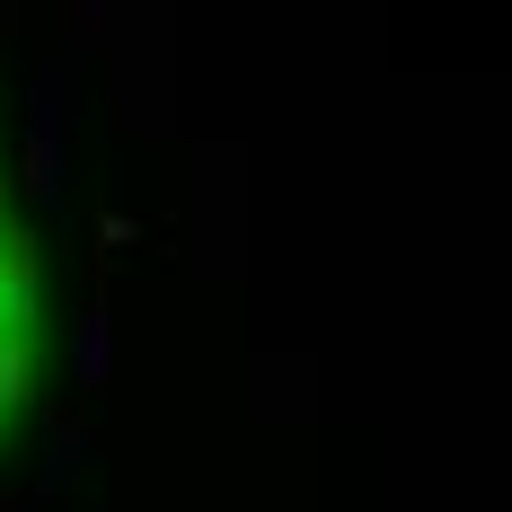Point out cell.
Instances as JSON below:
<instances>
[{
  "mask_svg": "<svg viewBox=\"0 0 512 512\" xmlns=\"http://www.w3.org/2000/svg\"><path fill=\"white\" fill-rule=\"evenodd\" d=\"M0 512H18V495H0Z\"/></svg>",
  "mask_w": 512,
  "mask_h": 512,
  "instance_id": "cell-5",
  "label": "cell"
},
{
  "mask_svg": "<svg viewBox=\"0 0 512 512\" xmlns=\"http://www.w3.org/2000/svg\"><path fill=\"white\" fill-rule=\"evenodd\" d=\"M27 398H36V345L0 336V407H27Z\"/></svg>",
  "mask_w": 512,
  "mask_h": 512,
  "instance_id": "cell-2",
  "label": "cell"
},
{
  "mask_svg": "<svg viewBox=\"0 0 512 512\" xmlns=\"http://www.w3.org/2000/svg\"><path fill=\"white\" fill-rule=\"evenodd\" d=\"M80 451H89V433H80L71 415H53V460H45V495H53V486H71V477H80Z\"/></svg>",
  "mask_w": 512,
  "mask_h": 512,
  "instance_id": "cell-3",
  "label": "cell"
},
{
  "mask_svg": "<svg viewBox=\"0 0 512 512\" xmlns=\"http://www.w3.org/2000/svg\"><path fill=\"white\" fill-rule=\"evenodd\" d=\"M0 230H9V186H0Z\"/></svg>",
  "mask_w": 512,
  "mask_h": 512,
  "instance_id": "cell-4",
  "label": "cell"
},
{
  "mask_svg": "<svg viewBox=\"0 0 512 512\" xmlns=\"http://www.w3.org/2000/svg\"><path fill=\"white\" fill-rule=\"evenodd\" d=\"M71 354H80V389H106V371H115V336H106V309H80V336H71Z\"/></svg>",
  "mask_w": 512,
  "mask_h": 512,
  "instance_id": "cell-1",
  "label": "cell"
}]
</instances>
